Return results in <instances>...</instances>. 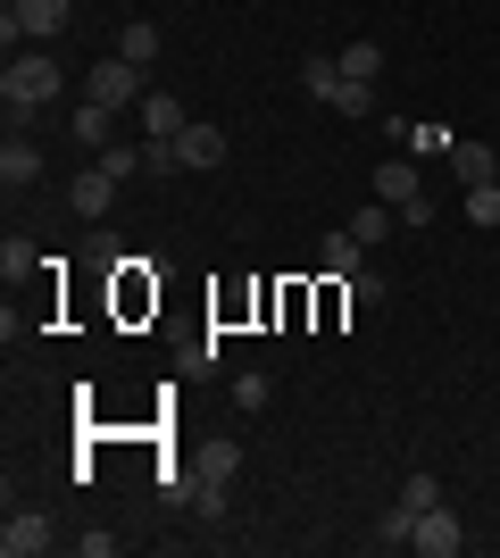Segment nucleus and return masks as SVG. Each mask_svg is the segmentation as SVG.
Instances as JSON below:
<instances>
[{"mask_svg": "<svg viewBox=\"0 0 500 558\" xmlns=\"http://www.w3.org/2000/svg\"><path fill=\"white\" fill-rule=\"evenodd\" d=\"M459 209H467V226H476V233H492V226H500V184H467V201H459Z\"/></svg>", "mask_w": 500, "mask_h": 558, "instance_id": "obj_18", "label": "nucleus"}, {"mask_svg": "<svg viewBox=\"0 0 500 558\" xmlns=\"http://www.w3.org/2000/svg\"><path fill=\"white\" fill-rule=\"evenodd\" d=\"M184 125H192V117H184V100H175V93H143V134L150 142H175Z\"/></svg>", "mask_w": 500, "mask_h": 558, "instance_id": "obj_12", "label": "nucleus"}, {"mask_svg": "<svg viewBox=\"0 0 500 558\" xmlns=\"http://www.w3.org/2000/svg\"><path fill=\"white\" fill-rule=\"evenodd\" d=\"M143 68L134 59H100V68H84V100H100V109H143Z\"/></svg>", "mask_w": 500, "mask_h": 558, "instance_id": "obj_5", "label": "nucleus"}, {"mask_svg": "<svg viewBox=\"0 0 500 558\" xmlns=\"http://www.w3.org/2000/svg\"><path fill=\"white\" fill-rule=\"evenodd\" d=\"M234 409H267V375H234Z\"/></svg>", "mask_w": 500, "mask_h": 558, "instance_id": "obj_26", "label": "nucleus"}, {"mask_svg": "<svg viewBox=\"0 0 500 558\" xmlns=\"http://www.w3.org/2000/svg\"><path fill=\"white\" fill-rule=\"evenodd\" d=\"M376 201H392V209H401V226H426V217H434L417 159H383V167H376Z\"/></svg>", "mask_w": 500, "mask_h": 558, "instance_id": "obj_4", "label": "nucleus"}, {"mask_svg": "<svg viewBox=\"0 0 500 558\" xmlns=\"http://www.w3.org/2000/svg\"><path fill=\"white\" fill-rule=\"evenodd\" d=\"M50 542H59V525H50L42 509H9V525H0V558H42Z\"/></svg>", "mask_w": 500, "mask_h": 558, "instance_id": "obj_6", "label": "nucleus"}, {"mask_svg": "<svg viewBox=\"0 0 500 558\" xmlns=\"http://www.w3.org/2000/svg\"><path fill=\"white\" fill-rule=\"evenodd\" d=\"M342 75L376 84V75H383V43H351V50H342Z\"/></svg>", "mask_w": 500, "mask_h": 558, "instance_id": "obj_22", "label": "nucleus"}, {"mask_svg": "<svg viewBox=\"0 0 500 558\" xmlns=\"http://www.w3.org/2000/svg\"><path fill=\"white\" fill-rule=\"evenodd\" d=\"M351 301L358 308H383V301H392V283H383L376 267H358V276H351Z\"/></svg>", "mask_w": 500, "mask_h": 558, "instance_id": "obj_23", "label": "nucleus"}, {"mask_svg": "<svg viewBox=\"0 0 500 558\" xmlns=\"http://www.w3.org/2000/svg\"><path fill=\"white\" fill-rule=\"evenodd\" d=\"M175 167H184V159H175V142H143V175H175Z\"/></svg>", "mask_w": 500, "mask_h": 558, "instance_id": "obj_25", "label": "nucleus"}, {"mask_svg": "<svg viewBox=\"0 0 500 558\" xmlns=\"http://www.w3.org/2000/svg\"><path fill=\"white\" fill-rule=\"evenodd\" d=\"M0 184H9V192L42 184V150H34L25 134H9V142H0Z\"/></svg>", "mask_w": 500, "mask_h": 558, "instance_id": "obj_10", "label": "nucleus"}, {"mask_svg": "<svg viewBox=\"0 0 500 558\" xmlns=\"http://www.w3.org/2000/svg\"><path fill=\"white\" fill-rule=\"evenodd\" d=\"M68 84V68L50 59V50H9V68H0V100H9V134H25V117L50 109Z\"/></svg>", "mask_w": 500, "mask_h": 558, "instance_id": "obj_1", "label": "nucleus"}, {"mask_svg": "<svg viewBox=\"0 0 500 558\" xmlns=\"http://www.w3.org/2000/svg\"><path fill=\"white\" fill-rule=\"evenodd\" d=\"M492 184H500V175H492Z\"/></svg>", "mask_w": 500, "mask_h": 558, "instance_id": "obj_27", "label": "nucleus"}, {"mask_svg": "<svg viewBox=\"0 0 500 558\" xmlns=\"http://www.w3.org/2000/svg\"><path fill=\"white\" fill-rule=\"evenodd\" d=\"M358 251H367L358 233H326V242H317V267H326L333 283H351V276H358Z\"/></svg>", "mask_w": 500, "mask_h": 558, "instance_id": "obj_13", "label": "nucleus"}, {"mask_svg": "<svg viewBox=\"0 0 500 558\" xmlns=\"http://www.w3.org/2000/svg\"><path fill=\"white\" fill-rule=\"evenodd\" d=\"M401 500H408V509H417V517H426L434 500H442V484H434V475H408V484H401Z\"/></svg>", "mask_w": 500, "mask_h": 558, "instance_id": "obj_24", "label": "nucleus"}, {"mask_svg": "<svg viewBox=\"0 0 500 558\" xmlns=\"http://www.w3.org/2000/svg\"><path fill=\"white\" fill-rule=\"evenodd\" d=\"M367 542H376V550H408V542H417V509H408V500H392V509L376 517V534H367Z\"/></svg>", "mask_w": 500, "mask_h": 558, "instance_id": "obj_14", "label": "nucleus"}, {"mask_svg": "<svg viewBox=\"0 0 500 558\" xmlns=\"http://www.w3.org/2000/svg\"><path fill=\"white\" fill-rule=\"evenodd\" d=\"M392 226H401V209H392V201H367V209H351V233H358V242H383Z\"/></svg>", "mask_w": 500, "mask_h": 558, "instance_id": "obj_17", "label": "nucleus"}, {"mask_svg": "<svg viewBox=\"0 0 500 558\" xmlns=\"http://www.w3.org/2000/svg\"><path fill=\"white\" fill-rule=\"evenodd\" d=\"M34 267H42V251H34L25 233H9V242H0V276L17 283V276H34Z\"/></svg>", "mask_w": 500, "mask_h": 558, "instance_id": "obj_21", "label": "nucleus"}, {"mask_svg": "<svg viewBox=\"0 0 500 558\" xmlns=\"http://www.w3.org/2000/svg\"><path fill=\"white\" fill-rule=\"evenodd\" d=\"M118 59H134V68H150V59H159V25H150V17H134V25H125V34H118Z\"/></svg>", "mask_w": 500, "mask_h": 558, "instance_id": "obj_16", "label": "nucleus"}, {"mask_svg": "<svg viewBox=\"0 0 500 558\" xmlns=\"http://www.w3.org/2000/svg\"><path fill=\"white\" fill-rule=\"evenodd\" d=\"M192 466H200L209 484H234V466H242V442H209V450H200Z\"/></svg>", "mask_w": 500, "mask_h": 558, "instance_id": "obj_20", "label": "nucleus"}, {"mask_svg": "<svg viewBox=\"0 0 500 558\" xmlns=\"http://www.w3.org/2000/svg\"><path fill=\"white\" fill-rule=\"evenodd\" d=\"M175 159H184L192 175H209V167H225V134H217V125H184V134H175Z\"/></svg>", "mask_w": 500, "mask_h": 558, "instance_id": "obj_9", "label": "nucleus"}, {"mask_svg": "<svg viewBox=\"0 0 500 558\" xmlns=\"http://www.w3.org/2000/svg\"><path fill=\"white\" fill-rule=\"evenodd\" d=\"M75 142H84V150H109V142H118V109L84 100V109H75Z\"/></svg>", "mask_w": 500, "mask_h": 558, "instance_id": "obj_15", "label": "nucleus"}, {"mask_svg": "<svg viewBox=\"0 0 500 558\" xmlns=\"http://www.w3.org/2000/svg\"><path fill=\"white\" fill-rule=\"evenodd\" d=\"M68 17H75V0H9L0 9V43L17 50V34L25 43H50V34H68Z\"/></svg>", "mask_w": 500, "mask_h": 558, "instance_id": "obj_3", "label": "nucleus"}, {"mask_svg": "<svg viewBox=\"0 0 500 558\" xmlns=\"http://www.w3.org/2000/svg\"><path fill=\"white\" fill-rule=\"evenodd\" d=\"M408 550H426V558H459V550H467V534H459V509H451V500H434V509L417 517V542H408Z\"/></svg>", "mask_w": 500, "mask_h": 558, "instance_id": "obj_7", "label": "nucleus"}, {"mask_svg": "<svg viewBox=\"0 0 500 558\" xmlns=\"http://www.w3.org/2000/svg\"><path fill=\"white\" fill-rule=\"evenodd\" d=\"M301 93L326 100V109H342V117H367V109H376V84L342 75V59H301Z\"/></svg>", "mask_w": 500, "mask_h": 558, "instance_id": "obj_2", "label": "nucleus"}, {"mask_svg": "<svg viewBox=\"0 0 500 558\" xmlns=\"http://www.w3.org/2000/svg\"><path fill=\"white\" fill-rule=\"evenodd\" d=\"M93 167H109L118 184H134L143 175V142H109V150H93Z\"/></svg>", "mask_w": 500, "mask_h": 558, "instance_id": "obj_19", "label": "nucleus"}, {"mask_svg": "<svg viewBox=\"0 0 500 558\" xmlns=\"http://www.w3.org/2000/svg\"><path fill=\"white\" fill-rule=\"evenodd\" d=\"M68 209L84 217V226H100V217L118 209V175H109V167H84V175L68 184Z\"/></svg>", "mask_w": 500, "mask_h": 558, "instance_id": "obj_8", "label": "nucleus"}, {"mask_svg": "<svg viewBox=\"0 0 500 558\" xmlns=\"http://www.w3.org/2000/svg\"><path fill=\"white\" fill-rule=\"evenodd\" d=\"M442 159L459 167V184H492V175H500V159H492V142H476V134H459L451 150H442Z\"/></svg>", "mask_w": 500, "mask_h": 558, "instance_id": "obj_11", "label": "nucleus"}]
</instances>
